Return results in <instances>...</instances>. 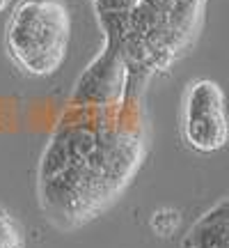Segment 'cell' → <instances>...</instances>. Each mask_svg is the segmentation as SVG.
I'll return each mask as SVG.
<instances>
[{
  "mask_svg": "<svg viewBox=\"0 0 229 248\" xmlns=\"http://www.w3.org/2000/svg\"><path fill=\"white\" fill-rule=\"evenodd\" d=\"M181 138L193 152L213 154L227 145L225 94L211 78L190 80L181 99Z\"/></svg>",
  "mask_w": 229,
  "mask_h": 248,
  "instance_id": "7a4b0ae2",
  "label": "cell"
},
{
  "mask_svg": "<svg viewBox=\"0 0 229 248\" xmlns=\"http://www.w3.org/2000/svg\"><path fill=\"white\" fill-rule=\"evenodd\" d=\"M184 248H229V202L220 198L186 234Z\"/></svg>",
  "mask_w": 229,
  "mask_h": 248,
  "instance_id": "3957f363",
  "label": "cell"
},
{
  "mask_svg": "<svg viewBox=\"0 0 229 248\" xmlns=\"http://www.w3.org/2000/svg\"><path fill=\"white\" fill-rule=\"evenodd\" d=\"M0 248H23L18 239L16 225L5 209H0Z\"/></svg>",
  "mask_w": 229,
  "mask_h": 248,
  "instance_id": "5b68a950",
  "label": "cell"
},
{
  "mask_svg": "<svg viewBox=\"0 0 229 248\" xmlns=\"http://www.w3.org/2000/svg\"><path fill=\"white\" fill-rule=\"evenodd\" d=\"M181 225V214L172 209V207H163L158 212L151 214L149 218V228L158 237H170V234H174V230Z\"/></svg>",
  "mask_w": 229,
  "mask_h": 248,
  "instance_id": "277c9868",
  "label": "cell"
},
{
  "mask_svg": "<svg viewBox=\"0 0 229 248\" xmlns=\"http://www.w3.org/2000/svg\"><path fill=\"white\" fill-rule=\"evenodd\" d=\"M7 2H9V0H0V12H2L5 7H7Z\"/></svg>",
  "mask_w": 229,
  "mask_h": 248,
  "instance_id": "8992f818",
  "label": "cell"
},
{
  "mask_svg": "<svg viewBox=\"0 0 229 248\" xmlns=\"http://www.w3.org/2000/svg\"><path fill=\"white\" fill-rule=\"evenodd\" d=\"M69 12L62 0H21L7 23V55L30 76H51L69 48Z\"/></svg>",
  "mask_w": 229,
  "mask_h": 248,
  "instance_id": "6da1fadb",
  "label": "cell"
}]
</instances>
